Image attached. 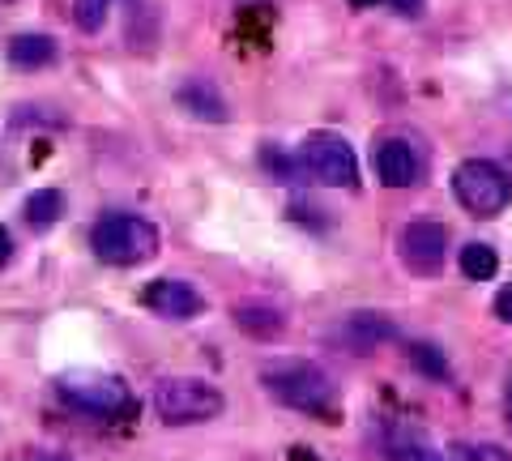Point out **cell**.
Masks as SVG:
<instances>
[{"label": "cell", "mask_w": 512, "mask_h": 461, "mask_svg": "<svg viewBox=\"0 0 512 461\" xmlns=\"http://www.w3.org/2000/svg\"><path fill=\"white\" fill-rule=\"evenodd\" d=\"M64 214V193L60 188H35L22 205V218L30 222V231H52Z\"/></svg>", "instance_id": "obj_13"}, {"label": "cell", "mask_w": 512, "mask_h": 461, "mask_svg": "<svg viewBox=\"0 0 512 461\" xmlns=\"http://www.w3.org/2000/svg\"><path fill=\"white\" fill-rule=\"evenodd\" d=\"M495 316H500L504 325H512V286H504V291L495 295Z\"/></svg>", "instance_id": "obj_21"}, {"label": "cell", "mask_w": 512, "mask_h": 461, "mask_svg": "<svg viewBox=\"0 0 512 461\" xmlns=\"http://www.w3.org/2000/svg\"><path fill=\"white\" fill-rule=\"evenodd\" d=\"M35 461H69V457H60V453H43V457H35Z\"/></svg>", "instance_id": "obj_25"}, {"label": "cell", "mask_w": 512, "mask_h": 461, "mask_svg": "<svg viewBox=\"0 0 512 461\" xmlns=\"http://www.w3.org/2000/svg\"><path fill=\"white\" fill-rule=\"evenodd\" d=\"M13 265V235L9 227H0V269H9Z\"/></svg>", "instance_id": "obj_22"}, {"label": "cell", "mask_w": 512, "mask_h": 461, "mask_svg": "<svg viewBox=\"0 0 512 461\" xmlns=\"http://www.w3.org/2000/svg\"><path fill=\"white\" fill-rule=\"evenodd\" d=\"M56 393L64 406L82 410L90 419L103 423H128L137 419V393L128 389V380L103 368H73L56 376Z\"/></svg>", "instance_id": "obj_1"}, {"label": "cell", "mask_w": 512, "mask_h": 461, "mask_svg": "<svg viewBox=\"0 0 512 461\" xmlns=\"http://www.w3.org/2000/svg\"><path fill=\"white\" fill-rule=\"evenodd\" d=\"M107 13H111V0H73V22H77V30H86V35H99Z\"/></svg>", "instance_id": "obj_19"}, {"label": "cell", "mask_w": 512, "mask_h": 461, "mask_svg": "<svg viewBox=\"0 0 512 461\" xmlns=\"http://www.w3.org/2000/svg\"><path fill=\"white\" fill-rule=\"evenodd\" d=\"M150 402H154V415L167 427H201L222 419V410H227L222 389L205 376H163L154 385Z\"/></svg>", "instance_id": "obj_3"}, {"label": "cell", "mask_w": 512, "mask_h": 461, "mask_svg": "<svg viewBox=\"0 0 512 461\" xmlns=\"http://www.w3.org/2000/svg\"><path fill=\"white\" fill-rule=\"evenodd\" d=\"M397 257L414 274H436L448 261V227L444 222H406L397 235Z\"/></svg>", "instance_id": "obj_8"}, {"label": "cell", "mask_w": 512, "mask_h": 461, "mask_svg": "<svg viewBox=\"0 0 512 461\" xmlns=\"http://www.w3.org/2000/svg\"><path fill=\"white\" fill-rule=\"evenodd\" d=\"M261 389L274 397L278 406L299 410V415H316V419H329L333 402H338L333 376L308 359H278V363H269V368H261Z\"/></svg>", "instance_id": "obj_2"}, {"label": "cell", "mask_w": 512, "mask_h": 461, "mask_svg": "<svg viewBox=\"0 0 512 461\" xmlns=\"http://www.w3.org/2000/svg\"><path fill=\"white\" fill-rule=\"evenodd\" d=\"M175 103H180L192 120H205V124H227L231 120L227 99H222L218 86L205 82V77H188V82L175 90Z\"/></svg>", "instance_id": "obj_12"}, {"label": "cell", "mask_w": 512, "mask_h": 461, "mask_svg": "<svg viewBox=\"0 0 512 461\" xmlns=\"http://www.w3.org/2000/svg\"><path fill=\"white\" fill-rule=\"evenodd\" d=\"M141 308L154 312L158 321H197L205 312V295L184 278H154L141 291Z\"/></svg>", "instance_id": "obj_9"}, {"label": "cell", "mask_w": 512, "mask_h": 461, "mask_svg": "<svg viewBox=\"0 0 512 461\" xmlns=\"http://www.w3.org/2000/svg\"><path fill=\"white\" fill-rule=\"evenodd\" d=\"M397 338H402V329H397V321L384 312H350L329 329V342L342 346L350 355H376L380 346H389Z\"/></svg>", "instance_id": "obj_7"}, {"label": "cell", "mask_w": 512, "mask_h": 461, "mask_svg": "<svg viewBox=\"0 0 512 461\" xmlns=\"http://www.w3.org/2000/svg\"><path fill=\"white\" fill-rule=\"evenodd\" d=\"M457 265H461V274H466L470 282H491L495 274H500V252H495L491 244H466L461 248V257H457Z\"/></svg>", "instance_id": "obj_16"}, {"label": "cell", "mask_w": 512, "mask_h": 461, "mask_svg": "<svg viewBox=\"0 0 512 461\" xmlns=\"http://www.w3.org/2000/svg\"><path fill=\"white\" fill-rule=\"evenodd\" d=\"M453 461H512V453L495 440H461L453 444Z\"/></svg>", "instance_id": "obj_18"}, {"label": "cell", "mask_w": 512, "mask_h": 461, "mask_svg": "<svg viewBox=\"0 0 512 461\" xmlns=\"http://www.w3.org/2000/svg\"><path fill=\"white\" fill-rule=\"evenodd\" d=\"M299 171H308L325 188H350L359 180V158L342 133H308L299 146Z\"/></svg>", "instance_id": "obj_6"}, {"label": "cell", "mask_w": 512, "mask_h": 461, "mask_svg": "<svg viewBox=\"0 0 512 461\" xmlns=\"http://www.w3.org/2000/svg\"><path fill=\"white\" fill-rule=\"evenodd\" d=\"M9 60L18 69H47L56 60V39L52 35H18L9 43Z\"/></svg>", "instance_id": "obj_15"}, {"label": "cell", "mask_w": 512, "mask_h": 461, "mask_svg": "<svg viewBox=\"0 0 512 461\" xmlns=\"http://www.w3.org/2000/svg\"><path fill=\"white\" fill-rule=\"evenodd\" d=\"M389 9L393 13H402V18H423V0H389Z\"/></svg>", "instance_id": "obj_20"}, {"label": "cell", "mask_w": 512, "mask_h": 461, "mask_svg": "<svg viewBox=\"0 0 512 461\" xmlns=\"http://www.w3.org/2000/svg\"><path fill=\"white\" fill-rule=\"evenodd\" d=\"M453 193L474 218H495V214L508 210L512 180L500 163H491V158H466V163L453 171Z\"/></svg>", "instance_id": "obj_5"}, {"label": "cell", "mask_w": 512, "mask_h": 461, "mask_svg": "<svg viewBox=\"0 0 512 461\" xmlns=\"http://www.w3.org/2000/svg\"><path fill=\"white\" fill-rule=\"evenodd\" d=\"M231 325L256 342H274L286 333V312L278 304H269V299H239L231 308Z\"/></svg>", "instance_id": "obj_11"}, {"label": "cell", "mask_w": 512, "mask_h": 461, "mask_svg": "<svg viewBox=\"0 0 512 461\" xmlns=\"http://www.w3.org/2000/svg\"><path fill=\"white\" fill-rule=\"evenodd\" d=\"M0 5H9V0H0Z\"/></svg>", "instance_id": "obj_26"}, {"label": "cell", "mask_w": 512, "mask_h": 461, "mask_svg": "<svg viewBox=\"0 0 512 461\" xmlns=\"http://www.w3.org/2000/svg\"><path fill=\"white\" fill-rule=\"evenodd\" d=\"M406 359L414 363V372H423L427 380H448V355L440 351L436 342H410L406 346Z\"/></svg>", "instance_id": "obj_17"}, {"label": "cell", "mask_w": 512, "mask_h": 461, "mask_svg": "<svg viewBox=\"0 0 512 461\" xmlns=\"http://www.w3.org/2000/svg\"><path fill=\"white\" fill-rule=\"evenodd\" d=\"M372 167L384 188H414L423 180V158L406 137H384L372 146Z\"/></svg>", "instance_id": "obj_10"}, {"label": "cell", "mask_w": 512, "mask_h": 461, "mask_svg": "<svg viewBox=\"0 0 512 461\" xmlns=\"http://www.w3.org/2000/svg\"><path fill=\"white\" fill-rule=\"evenodd\" d=\"M504 423L512 427V380H508V389H504Z\"/></svg>", "instance_id": "obj_23"}, {"label": "cell", "mask_w": 512, "mask_h": 461, "mask_svg": "<svg viewBox=\"0 0 512 461\" xmlns=\"http://www.w3.org/2000/svg\"><path fill=\"white\" fill-rule=\"evenodd\" d=\"M376 5H389V0H350V9H376Z\"/></svg>", "instance_id": "obj_24"}, {"label": "cell", "mask_w": 512, "mask_h": 461, "mask_svg": "<svg viewBox=\"0 0 512 461\" xmlns=\"http://www.w3.org/2000/svg\"><path fill=\"white\" fill-rule=\"evenodd\" d=\"M90 248L103 265L133 269L158 257V231H154V222L137 214H107L90 227Z\"/></svg>", "instance_id": "obj_4"}, {"label": "cell", "mask_w": 512, "mask_h": 461, "mask_svg": "<svg viewBox=\"0 0 512 461\" xmlns=\"http://www.w3.org/2000/svg\"><path fill=\"white\" fill-rule=\"evenodd\" d=\"M384 453H389V461H444L436 444H427L419 432H406V427H393L384 436Z\"/></svg>", "instance_id": "obj_14"}]
</instances>
